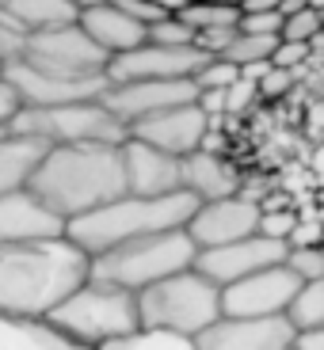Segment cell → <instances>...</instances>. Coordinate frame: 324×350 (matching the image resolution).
Masks as SVG:
<instances>
[{
	"label": "cell",
	"mask_w": 324,
	"mask_h": 350,
	"mask_svg": "<svg viewBox=\"0 0 324 350\" xmlns=\"http://www.w3.org/2000/svg\"><path fill=\"white\" fill-rule=\"evenodd\" d=\"M92 278V255L69 237L0 244V316L16 324L46 320Z\"/></svg>",
	"instance_id": "6da1fadb"
},
{
	"label": "cell",
	"mask_w": 324,
	"mask_h": 350,
	"mask_svg": "<svg viewBox=\"0 0 324 350\" xmlns=\"http://www.w3.org/2000/svg\"><path fill=\"white\" fill-rule=\"evenodd\" d=\"M27 187L50 206L58 217L73 221L123 198L126 164L123 145H50Z\"/></svg>",
	"instance_id": "7a4b0ae2"
},
{
	"label": "cell",
	"mask_w": 324,
	"mask_h": 350,
	"mask_svg": "<svg viewBox=\"0 0 324 350\" xmlns=\"http://www.w3.org/2000/svg\"><path fill=\"white\" fill-rule=\"evenodd\" d=\"M202 202L191 191H175L164 198H141V194H123V198L107 202L99 210L73 217L65 237L88 252L92 259L103 252L130 244V240L153 237V232H168V228H187V221L195 217Z\"/></svg>",
	"instance_id": "3957f363"
},
{
	"label": "cell",
	"mask_w": 324,
	"mask_h": 350,
	"mask_svg": "<svg viewBox=\"0 0 324 350\" xmlns=\"http://www.w3.org/2000/svg\"><path fill=\"white\" fill-rule=\"evenodd\" d=\"M46 327H53L62 339L77 342V347H103V342L130 339L134 332H141L138 293L88 278L73 297H65L46 316Z\"/></svg>",
	"instance_id": "277c9868"
},
{
	"label": "cell",
	"mask_w": 324,
	"mask_h": 350,
	"mask_svg": "<svg viewBox=\"0 0 324 350\" xmlns=\"http://www.w3.org/2000/svg\"><path fill=\"white\" fill-rule=\"evenodd\" d=\"M141 332H172V335H202L221 320V286L202 271H179L172 278L138 293Z\"/></svg>",
	"instance_id": "5b68a950"
},
{
	"label": "cell",
	"mask_w": 324,
	"mask_h": 350,
	"mask_svg": "<svg viewBox=\"0 0 324 350\" xmlns=\"http://www.w3.org/2000/svg\"><path fill=\"white\" fill-rule=\"evenodd\" d=\"M199 259V244L191 240L187 228H168V232H153V237L130 240V244L103 252L92 259V278L123 286L130 293L157 286V282L172 278L179 271H191Z\"/></svg>",
	"instance_id": "8992f818"
},
{
	"label": "cell",
	"mask_w": 324,
	"mask_h": 350,
	"mask_svg": "<svg viewBox=\"0 0 324 350\" xmlns=\"http://www.w3.org/2000/svg\"><path fill=\"white\" fill-rule=\"evenodd\" d=\"M8 130L38 137L46 145H123L130 137V130L107 111L103 99L65 107H19Z\"/></svg>",
	"instance_id": "52a82bcc"
},
{
	"label": "cell",
	"mask_w": 324,
	"mask_h": 350,
	"mask_svg": "<svg viewBox=\"0 0 324 350\" xmlns=\"http://www.w3.org/2000/svg\"><path fill=\"white\" fill-rule=\"evenodd\" d=\"M19 62H27L38 72H50V77H96V72H107L111 53L99 50L96 38L80 23H69L58 31L27 35Z\"/></svg>",
	"instance_id": "ba28073f"
},
{
	"label": "cell",
	"mask_w": 324,
	"mask_h": 350,
	"mask_svg": "<svg viewBox=\"0 0 324 350\" xmlns=\"http://www.w3.org/2000/svg\"><path fill=\"white\" fill-rule=\"evenodd\" d=\"M0 77L16 88L19 107H65V103H88V99H103L111 88L107 72L96 77H50V72L31 69L27 62H4Z\"/></svg>",
	"instance_id": "9c48e42d"
},
{
	"label": "cell",
	"mask_w": 324,
	"mask_h": 350,
	"mask_svg": "<svg viewBox=\"0 0 324 350\" xmlns=\"http://www.w3.org/2000/svg\"><path fill=\"white\" fill-rule=\"evenodd\" d=\"M306 282L290 271L286 262L267 267V271L252 274L245 282L221 289V316H286L294 297L301 293Z\"/></svg>",
	"instance_id": "30bf717a"
},
{
	"label": "cell",
	"mask_w": 324,
	"mask_h": 350,
	"mask_svg": "<svg viewBox=\"0 0 324 350\" xmlns=\"http://www.w3.org/2000/svg\"><path fill=\"white\" fill-rule=\"evenodd\" d=\"M286 255H290L286 240H271V237H263V232H256V237L199 252L195 271H202L210 282H218V286L225 289V286H233V282H245V278H252V274L267 271V267L286 262Z\"/></svg>",
	"instance_id": "8fae6325"
},
{
	"label": "cell",
	"mask_w": 324,
	"mask_h": 350,
	"mask_svg": "<svg viewBox=\"0 0 324 350\" xmlns=\"http://www.w3.org/2000/svg\"><path fill=\"white\" fill-rule=\"evenodd\" d=\"M210 62V53L199 46H160L145 42L138 50H126L111 57L107 77L111 84H134V80H187Z\"/></svg>",
	"instance_id": "7c38bea8"
},
{
	"label": "cell",
	"mask_w": 324,
	"mask_h": 350,
	"mask_svg": "<svg viewBox=\"0 0 324 350\" xmlns=\"http://www.w3.org/2000/svg\"><path fill=\"white\" fill-rule=\"evenodd\" d=\"M184 103H199V84L195 77L187 80H134V84H111L103 92V107L130 130L141 118H153L160 111Z\"/></svg>",
	"instance_id": "4fadbf2b"
},
{
	"label": "cell",
	"mask_w": 324,
	"mask_h": 350,
	"mask_svg": "<svg viewBox=\"0 0 324 350\" xmlns=\"http://www.w3.org/2000/svg\"><path fill=\"white\" fill-rule=\"evenodd\" d=\"M294 335L290 316H221L191 342L195 350H294Z\"/></svg>",
	"instance_id": "5bb4252c"
},
{
	"label": "cell",
	"mask_w": 324,
	"mask_h": 350,
	"mask_svg": "<svg viewBox=\"0 0 324 350\" xmlns=\"http://www.w3.org/2000/svg\"><path fill=\"white\" fill-rule=\"evenodd\" d=\"M260 202L245 198V194H233V198H218V202H202L195 217L187 221V232L199 244V252L206 247H221L233 244V240H245L260 232Z\"/></svg>",
	"instance_id": "9a60e30c"
},
{
	"label": "cell",
	"mask_w": 324,
	"mask_h": 350,
	"mask_svg": "<svg viewBox=\"0 0 324 350\" xmlns=\"http://www.w3.org/2000/svg\"><path fill=\"white\" fill-rule=\"evenodd\" d=\"M210 133V114L202 111L199 103H184L172 111H160L153 118H141L130 126V137L145 141L153 149L168 152V157H191L202 149V141Z\"/></svg>",
	"instance_id": "2e32d148"
},
{
	"label": "cell",
	"mask_w": 324,
	"mask_h": 350,
	"mask_svg": "<svg viewBox=\"0 0 324 350\" xmlns=\"http://www.w3.org/2000/svg\"><path fill=\"white\" fill-rule=\"evenodd\" d=\"M69 221L38 198L31 187L0 194V244H35V240H58L65 237Z\"/></svg>",
	"instance_id": "e0dca14e"
},
{
	"label": "cell",
	"mask_w": 324,
	"mask_h": 350,
	"mask_svg": "<svg viewBox=\"0 0 324 350\" xmlns=\"http://www.w3.org/2000/svg\"><path fill=\"white\" fill-rule=\"evenodd\" d=\"M123 164H126V191L141 198H164L184 191V160L168 157L138 137L123 141Z\"/></svg>",
	"instance_id": "ac0fdd59"
},
{
	"label": "cell",
	"mask_w": 324,
	"mask_h": 350,
	"mask_svg": "<svg viewBox=\"0 0 324 350\" xmlns=\"http://www.w3.org/2000/svg\"><path fill=\"white\" fill-rule=\"evenodd\" d=\"M80 27H84L88 35L96 38L99 50L111 53V57H119V53L138 50V46L149 42V27L138 23V19H134L126 8H119L114 0H103L99 8L80 12Z\"/></svg>",
	"instance_id": "d6986e66"
},
{
	"label": "cell",
	"mask_w": 324,
	"mask_h": 350,
	"mask_svg": "<svg viewBox=\"0 0 324 350\" xmlns=\"http://www.w3.org/2000/svg\"><path fill=\"white\" fill-rule=\"evenodd\" d=\"M184 191H191L199 202L233 198V194H240V175L225 157L199 149L184 157Z\"/></svg>",
	"instance_id": "ffe728a7"
},
{
	"label": "cell",
	"mask_w": 324,
	"mask_h": 350,
	"mask_svg": "<svg viewBox=\"0 0 324 350\" xmlns=\"http://www.w3.org/2000/svg\"><path fill=\"white\" fill-rule=\"evenodd\" d=\"M0 12L12 19V27L23 38L80 23V8L73 0H0Z\"/></svg>",
	"instance_id": "44dd1931"
},
{
	"label": "cell",
	"mask_w": 324,
	"mask_h": 350,
	"mask_svg": "<svg viewBox=\"0 0 324 350\" xmlns=\"http://www.w3.org/2000/svg\"><path fill=\"white\" fill-rule=\"evenodd\" d=\"M46 149L50 145L38 137L0 130V194L16 191V187H27V179L38 167V160L46 157Z\"/></svg>",
	"instance_id": "7402d4cb"
},
{
	"label": "cell",
	"mask_w": 324,
	"mask_h": 350,
	"mask_svg": "<svg viewBox=\"0 0 324 350\" xmlns=\"http://www.w3.org/2000/svg\"><path fill=\"white\" fill-rule=\"evenodd\" d=\"M245 8H233L225 0H195V4H184L175 12V19H184L195 35L199 31H221V27H237Z\"/></svg>",
	"instance_id": "603a6c76"
},
{
	"label": "cell",
	"mask_w": 324,
	"mask_h": 350,
	"mask_svg": "<svg viewBox=\"0 0 324 350\" xmlns=\"http://www.w3.org/2000/svg\"><path fill=\"white\" fill-rule=\"evenodd\" d=\"M279 42H282L279 35H245V31H237L218 57H221V62H229V65H237V69H248V65L271 62L275 50H279Z\"/></svg>",
	"instance_id": "cb8c5ba5"
},
{
	"label": "cell",
	"mask_w": 324,
	"mask_h": 350,
	"mask_svg": "<svg viewBox=\"0 0 324 350\" xmlns=\"http://www.w3.org/2000/svg\"><path fill=\"white\" fill-rule=\"evenodd\" d=\"M286 316H290V324L298 327V332L301 327H324V278L306 282Z\"/></svg>",
	"instance_id": "d4e9b609"
},
{
	"label": "cell",
	"mask_w": 324,
	"mask_h": 350,
	"mask_svg": "<svg viewBox=\"0 0 324 350\" xmlns=\"http://www.w3.org/2000/svg\"><path fill=\"white\" fill-rule=\"evenodd\" d=\"M237 80H240V69L237 65H229V62H221V57H210V62L195 72L199 92H225V88L237 84Z\"/></svg>",
	"instance_id": "484cf974"
},
{
	"label": "cell",
	"mask_w": 324,
	"mask_h": 350,
	"mask_svg": "<svg viewBox=\"0 0 324 350\" xmlns=\"http://www.w3.org/2000/svg\"><path fill=\"white\" fill-rule=\"evenodd\" d=\"M286 267H290L294 274H298L301 282H316V278H324V247H321V244H316V247H290Z\"/></svg>",
	"instance_id": "4316f807"
},
{
	"label": "cell",
	"mask_w": 324,
	"mask_h": 350,
	"mask_svg": "<svg viewBox=\"0 0 324 350\" xmlns=\"http://www.w3.org/2000/svg\"><path fill=\"white\" fill-rule=\"evenodd\" d=\"M321 31V12L316 8H298L286 16V27H282V42H309V38Z\"/></svg>",
	"instance_id": "83f0119b"
},
{
	"label": "cell",
	"mask_w": 324,
	"mask_h": 350,
	"mask_svg": "<svg viewBox=\"0 0 324 350\" xmlns=\"http://www.w3.org/2000/svg\"><path fill=\"white\" fill-rule=\"evenodd\" d=\"M149 42H160V46H195V31L184 23V19H160V23L149 27Z\"/></svg>",
	"instance_id": "f1b7e54d"
},
{
	"label": "cell",
	"mask_w": 324,
	"mask_h": 350,
	"mask_svg": "<svg viewBox=\"0 0 324 350\" xmlns=\"http://www.w3.org/2000/svg\"><path fill=\"white\" fill-rule=\"evenodd\" d=\"M298 213L294 210H263V217H260V232L263 237H271V240H286L290 244V237H294V228H298Z\"/></svg>",
	"instance_id": "f546056e"
},
{
	"label": "cell",
	"mask_w": 324,
	"mask_h": 350,
	"mask_svg": "<svg viewBox=\"0 0 324 350\" xmlns=\"http://www.w3.org/2000/svg\"><path fill=\"white\" fill-rule=\"evenodd\" d=\"M282 27H286V16L279 12H245L237 23V31H245V35H279L282 38Z\"/></svg>",
	"instance_id": "4dcf8cb0"
},
{
	"label": "cell",
	"mask_w": 324,
	"mask_h": 350,
	"mask_svg": "<svg viewBox=\"0 0 324 350\" xmlns=\"http://www.w3.org/2000/svg\"><path fill=\"white\" fill-rule=\"evenodd\" d=\"M256 96H260V80H252V77H245V72H240L237 84L225 88V114H240Z\"/></svg>",
	"instance_id": "1f68e13d"
},
{
	"label": "cell",
	"mask_w": 324,
	"mask_h": 350,
	"mask_svg": "<svg viewBox=\"0 0 324 350\" xmlns=\"http://www.w3.org/2000/svg\"><path fill=\"white\" fill-rule=\"evenodd\" d=\"M19 53H23V35H19L12 19L0 12V62H16Z\"/></svg>",
	"instance_id": "d6a6232c"
},
{
	"label": "cell",
	"mask_w": 324,
	"mask_h": 350,
	"mask_svg": "<svg viewBox=\"0 0 324 350\" xmlns=\"http://www.w3.org/2000/svg\"><path fill=\"white\" fill-rule=\"evenodd\" d=\"M290 80H294V72H290V69H279V65H271V69L263 72V80H260V96H267V99L282 96V92L290 88Z\"/></svg>",
	"instance_id": "836d02e7"
},
{
	"label": "cell",
	"mask_w": 324,
	"mask_h": 350,
	"mask_svg": "<svg viewBox=\"0 0 324 350\" xmlns=\"http://www.w3.org/2000/svg\"><path fill=\"white\" fill-rule=\"evenodd\" d=\"M301 62H306V42H279V50L271 57V65H279V69H294Z\"/></svg>",
	"instance_id": "e575fe53"
},
{
	"label": "cell",
	"mask_w": 324,
	"mask_h": 350,
	"mask_svg": "<svg viewBox=\"0 0 324 350\" xmlns=\"http://www.w3.org/2000/svg\"><path fill=\"white\" fill-rule=\"evenodd\" d=\"M19 111V96H16V88L8 84V80L0 77V130H8V122L16 118Z\"/></svg>",
	"instance_id": "d590c367"
},
{
	"label": "cell",
	"mask_w": 324,
	"mask_h": 350,
	"mask_svg": "<svg viewBox=\"0 0 324 350\" xmlns=\"http://www.w3.org/2000/svg\"><path fill=\"white\" fill-rule=\"evenodd\" d=\"M324 237L321 225H306V221H298V228H294V237H290V247H316Z\"/></svg>",
	"instance_id": "8d00e7d4"
},
{
	"label": "cell",
	"mask_w": 324,
	"mask_h": 350,
	"mask_svg": "<svg viewBox=\"0 0 324 350\" xmlns=\"http://www.w3.org/2000/svg\"><path fill=\"white\" fill-rule=\"evenodd\" d=\"M294 350H324V327H301L294 335Z\"/></svg>",
	"instance_id": "74e56055"
},
{
	"label": "cell",
	"mask_w": 324,
	"mask_h": 350,
	"mask_svg": "<svg viewBox=\"0 0 324 350\" xmlns=\"http://www.w3.org/2000/svg\"><path fill=\"white\" fill-rule=\"evenodd\" d=\"M199 107L206 114H225V92H199Z\"/></svg>",
	"instance_id": "f35d334b"
},
{
	"label": "cell",
	"mask_w": 324,
	"mask_h": 350,
	"mask_svg": "<svg viewBox=\"0 0 324 350\" xmlns=\"http://www.w3.org/2000/svg\"><path fill=\"white\" fill-rule=\"evenodd\" d=\"M282 0H245V12H279Z\"/></svg>",
	"instance_id": "ab89813d"
},
{
	"label": "cell",
	"mask_w": 324,
	"mask_h": 350,
	"mask_svg": "<svg viewBox=\"0 0 324 350\" xmlns=\"http://www.w3.org/2000/svg\"><path fill=\"white\" fill-rule=\"evenodd\" d=\"M73 4H77L80 12H88V8H99V4H103V0H73Z\"/></svg>",
	"instance_id": "60d3db41"
},
{
	"label": "cell",
	"mask_w": 324,
	"mask_h": 350,
	"mask_svg": "<svg viewBox=\"0 0 324 350\" xmlns=\"http://www.w3.org/2000/svg\"><path fill=\"white\" fill-rule=\"evenodd\" d=\"M313 4H316V8H321V4H324V0H313Z\"/></svg>",
	"instance_id": "b9f144b4"
},
{
	"label": "cell",
	"mask_w": 324,
	"mask_h": 350,
	"mask_svg": "<svg viewBox=\"0 0 324 350\" xmlns=\"http://www.w3.org/2000/svg\"><path fill=\"white\" fill-rule=\"evenodd\" d=\"M0 72H4V62H0Z\"/></svg>",
	"instance_id": "7bdbcfd3"
}]
</instances>
